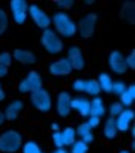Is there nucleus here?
I'll use <instances>...</instances> for the list:
<instances>
[{
    "instance_id": "obj_1",
    "label": "nucleus",
    "mask_w": 135,
    "mask_h": 153,
    "mask_svg": "<svg viewBox=\"0 0 135 153\" xmlns=\"http://www.w3.org/2000/svg\"><path fill=\"white\" fill-rule=\"evenodd\" d=\"M51 23L54 25V29H55V34L61 38H71L77 34V25L75 22L72 20V17L69 14L63 11H58L52 16L51 19Z\"/></svg>"
},
{
    "instance_id": "obj_2",
    "label": "nucleus",
    "mask_w": 135,
    "mask_h": 153,
    "mask_svg": "<svg viewBox=\"0 0 135 153\" xmlns=\"http://www.w3.org/2000/svg\"><path fill=\"white\" fill-rule=\"evenodd\" d=\"M23 139L17 130H6L0 135V152L2 153H16L22 149Z\"/></svg>"
},
{
    "instance_id": "obj_3",
    "label": "nucleus",
    "mask_w": 135,
    "mask_h": 153,
    "mask_svg": "<svg viewBox=\"0 0 135 153\" xmlns=\"http://www.w3.org/2000/svg\"><path fill=\"white\" fill-rule=\"evenodd\" d=\"M40 42H42V46L43 49L46 51L48 54L51 55H57L63 51V40L55 34V31H52L51 28L49 29H45L42 32V37H40Z\"/></svg>"
},
{
    "instance_id": "obj_4",
    "label": "nucleus",
    "mask_w": 135,
    "mask_h": 153,
    "mask_svg": "<svg viewBox=\"0 0 135 153\" xmlns=\"http://www.w3.org/2000/svg\"><path fill=\"white\" fill-rule=\"evenodd\" d=\"M29 100H31V104L42 113H46L51 110L52 107V98L49 95V92L46 89H39V91H35L29 95Z\"/></svg>"
},
{
    "instance_id": "obj_5",
    "label": "nucleus",
    "mask_w": 135,
    "mask_h": 153,
    "mask_svg": "<svg viewBox=\"0 0 135 153\" xmlns=\"http://www.w3.org/2000/svg\"><path fill=\"white\" fill-rule=\"evenodd\" d=\"M42 86H43L42 75L37 71H31L19 83V92H22V94H32L35 91H39V89H42Z\"/></svg>"
},
{
    "instance_id": "obj_6",
    "label": "nucleus",
    "mask_w": 135,
    "mask_h": 153,
    "mask_svg": "<svg viewBox=\"0 0 135 153\" xmlns=\"http://www.w3.org/2000/svg\"><path fill=\"white\" fill-rule=\"evenodd\" d=\"M97 20H98V17H97V14H94V12H89V14L83 16L77 23V32L83 38H91L94 35V31H95Z\"/></svg>"
},
{
    "instance_id": "obj_7",
    "label": "nucleus",
    "mask_w": 135,
    "mask_h": 153,
    "mask_svg": "<svg viewBox=\"0 0 135 153\" xmlns=\"http://www.w3.org/2000/svg\"><path fill=\"white\" fill-rule=\"evenodd\" d=\"M28 16L32 19V22L35 23V26H39L40 29H49L51 26V17L39 6V5H29L28 8Z\"/></svg>"
},
{
    "instance_id": "obj_8",
    "label": "nucleus",
    "mask_w": 135,
    "mask_h": 153,
    "mask_svg": "<svg viewBox=\"0 0 135 153\" xmlns=\"http://www.w3.org/2000/svg\"><path fill=\"white\" fill-rule=\"evenodd\" d=\"M107 65L110 68L114 74H118V75H123L126 71H128V66H126V57L123 55L120 51H112L107 57Z\"/></svg>"
},
{
    "instance_id": "obj_9",
    "label": "nucleus",
    "mask_w": 135,
    "mask_h": 153,
    "mask_svg": "<svg viewBox=\"0 0 135 153\" xmlns=\"http://www.w3.org/2000/svg\"><path fill=\"white\" fill-rule=\"evenodd\" d=\"M68 61L72 68V71H81L84 68V57L78 46H69L68 49Z\"/></svg>"
},
{
    "instance_id": "obj_10",
    "label": "nucleus",
    "mask_w": 135,
    "mask_h": 153,
    "mask_svg": "<svg viewBox=\"0 0 135 153\" xmlns=\"http://www.w3.org/2000/svg\"><path fill=\"white\" fill-rule=\"evenodd\" d=\"M71 100H72V97L68 92H60L58 94L57 104H55V110L58 113V117H61V118L69 117V113H71Z\"/></svg>"
},
{
    "instance_id": "obj_11",
    "label": "nucleus",
    "mask_w": 135,
    "mask_h": 153,
    "mask_svg": "<svg viewBox=\"0 0 135 153\" xmlns=\"http://www.w3.org/2000/svg\"><path fill=\"white\" fill-rule=\"evenodd\" d=\"M72 72V68L69 65L68 58H60L55 60L54 63L49 65V74L54 75V76H66Z\"/></svg>"
},
{
    "instance_id": "obj_12",
    "label": "nucleus",
    "mask_w": 135,
    "mask_h": 153,
    "mask_svg": "<svg viewBox=\"0 0 135 153\" xmlns=\"http://www.w3.org/2000/svg\"><path fill=\"white\" fill-rule=\"evenodd\" d=\"M115 120V126L118 132H128L129 127L134 123V110L132 109H125Z\"/></svg>"
},
{
    "instance_id": "obj_13",
    "label": "nucleus",
    "mask_w": 135,
    "mask_h": 153,
    "mask_svg": "<svg viewBox=\"0 0 135 153\" xmlns=\"http://www.w3.org/2000/svg\"><path fill=\"white\" fill-rule=\"evenodd\" d=\"M71 110H75L81 117H89L91 101L84 97H75L71 100Z\"/></svg>"
},
{
    "instance_id": "obj_14",
    "label": "nucleus",
    "mask_w": 135,
    "mask_h": 153,
    "mask_svg": "<svg viewBox=\"0 0 135 153\" xmlns=\"http://www.w3.org/2000/svg\"><path fill=\"white\" fill-rule=\"evenodd\" d=\"M12 58H14L16 61H19L20 65H25V66H29V65H34V63L37 61L34 52H31V51H26V49H16L14 54H11Z\"/></svg>"
},
{
    "instance_id": "obj_15",
    "label": "nucleus",
    "mask_w": 135,
    "mask_h": 153,
    "mask_svg": "<svg viewBox=\"0 0 135 153\" xmlns=\"http://www.w3.org/2000/svg\"><path fill=\"white\" fill-rule=\"evenodd\" d=\"M23 109V101L22 100H14V101H11V103L6 106L5 109V118L6 121H16L19 118V115Z\"/></svg>"
},
{
    "instance_id": "obj_16",
    "label": "nucleus",
    "mask_w": 135,
    "mask_h": 153,
    "mask_svg": "<svg viewBox=\"0 0 135 153\" xmlns=\"http://www.w3.org/2000/svg\"><path fill=\"white\" fill-rule=\"evenodd\" d=\"M106 113V107L104 103L100 97H94V100L91 101V110H89V117H97V118H103Z\"/></svg>"
},
{
    "instance_id": "obj_17",
    "label": "nucleus",
    "mask_w": 135,
    "mask_h": 153,
    "mask_svg": "<svg viewBox=\"0 0 135 153\" xmlns=\"http://www.w3.org/2000/svg\"><path fill=\"white\" fill-rule=\"evenodd\" d=\"M120 17L128 22V23H134L135 22V3L134 2H125L121 6V11H120Z\"/></svg>"
},
{
    "instance_id": "obj_18",
    "label": "nucleus",
    "mask_w": 135,
    "mask_h": 153,
    "mask_svg": "<svg viewBox=\"0 0 135 153\" xmlns=\"http://www.w3.org/2000/svg\"><path fill=\"white\" fill-rule=\"evenodd\" d=\"M135 101V87L131 84L126 87V91L120 95V104L123 107H131Z\"/></svg>"
},
{
    "instance_id": "obj_19",
    "label": "nucleus",
    "mask_w": 135,
    "mask_h": 153,
    "mask_svg": "<svg viewBox=\"0 0 135 153\" xmlns=\"http://www.w3.org/2000/svg\"><path fill=\"white\" fill-rule=\"evenodd\" d=\"M103 135L104 138L107 139H115L117 135H118V130H117V126H115V120L114 118H107L106 123H104V127H103Z\"/></svg>"
},
{
    "instance_id": "obj_20",
    "label": "nucleus",
    "mask_w": 135,
    "mask_h": 153,
    "mask_svg": "<svg viewBox=\"0 0 135 153\" xmlns=\"http://www.w3.org/2000/svg\"><path fill=\"white\" fill-rule=\"evenodd\" d=\"M97 83H98V86H100V91H103V92H106V94H109L110 91H112V78L107 75V74H100L97 76Z\"/></svg>"
},
{
    "instance_id": "obj_21",
    "label": "nucleus",
    "mask_w": 135,
    "mask_h": 153,
    "mask_svg": "<svg viewBox=\"0 0 135 153\" xmlns=\"http://www.w3.org/2000/svg\"><path fill=\"white\" fill-rule=\"evenodd\" d=\"M28 2L25 0H12L9 3V9H11V14H22V12H26L28 14Z\"/></svg>"
},
{
    "instance_id": "obj_22",
    "label": "nucleus",
    "mask_w": 135,
    "mask_h": 153,
    "mask_svg": "<svg viewBox=\"0 0 135 153\" xmlns=\"http://www.w3.org/2000/svg\"><path fill=\"white\" fill-rule=\"evenodd\" d=\"M84 94L88 95H92V97H97L100 94V86H98L97 80L94 78H89V80H84Z\"/></svg>"
},
{
    "instance_id": "obj_23",
    "label": "nucleus",
    "mask_w": 135,
    "mask_h": 153,
    "mask_svg": "<svg viewBox=\"0 0 135 153\" xmlns=\"http://www.w3.org/2000/svg\"><path fill=\"white\" fill-rule=\"evenodd\" d=\"M60 133H61V139H63V147L71 146L74 141H75L77 133H75V129H72V127H66V129L60 130Z\"/></svg>"
},
{
    "instance_id": "obj_24",
    "label": "nucleus",
    "mask_w": 135,
    "mask_h": 153,
    "mask_svg": "<svg viewBox=\"0 0 135 153\" xmlns=\"http://www.w3.org/2000/svg\"><path fill=\"white\" fill-rule=\"evenodd\" d=\"M89 152V146L84 144L81 139H75L71 144V152L69 153H88Z\"/></svg>"
},
{
    "instance_id": "obj_25",
    "label": "nucleus",
    "mask_w": 135,
    "mask_h": 153,
    "mask_svg": "<svg viewBox=\"0 0 135 153\" xmlns=\"http://www.w3.org/2000/svg\"><path fill=\"white\" fill-rule=\"evenodd\" d=\"M22 153H42V149L35 141H26L22 144Z\"/></svg>"
},
{
    "instance_id": "obj_26",
    "label": "nucleus",
    "mask_w": 135,
    "mask_h": 153,
    "mask_svg": "<svg viewBox=\"0 0 135 153\" xmlns=\"http://www.w3.org/2000/svg\"><path fill=\"white\" fill-rule=\"evenodd\" d=\"M123 110H125V107L120 104V101H115V103H112V104L109 106V115H110V118H117Z\"/></svg>"
},
{
    "instance_id": "obj_27",
    "label": "nucleus",
    "mask_w": 135,
    "mask_h": 153,
    "mask_svg": "<svg viewBox=\"0 0 135 153\" xmlns=\"http://www.w3.org/2000/svg\"><path fill=\"white\" fill-rule=\"evenodd\" d=\"M126 83L125 81H112V91H110V92H112V94H115L117 97H120L123 92H125L126 91Z\"/></svg>"
},
{
    "instance_id": "obj_28",
    "label": "nucleus",
    "mask_w": 135,
    "mask_h": 153,
    "mask_svg": "<svg viewBox=\"0 0 135 153\" xmlns=\"http://www.w3.org/2000/svg\"><path fill=\"white\" fill-rule=\"evenodd\" d=\"M75 133L80 136V138H83V136H86V135H89V133H92V129H91V126L88 124V123H81L77 129H75Z\"/></svg>"
},
{
    "instance_id": "obj_29",
    "label": "nucleus",
    "mask_w": 135,
    "mask_h": 153,
    "mask_svg": "<svg viewBox=\"0 0 135 153\" xmlns=\"http://www.w3.org/2000/svg\"><path fill=\"white\" fill-rule=\"evenodd\" d=\"M8 23H9L8 14H6L3 9H0V35H2V34L8 29Z\"/></svg>"
},
{
    "instance_id": "obj_30",
    "label": "nucleus",
    "mask_w": 135,
    "mask_h": 153,
    "mask_svg": "<svg viewBox=\"0 0 135 153\" xmlns=\"http://www.w3.org/2000/svg\"><path fill=\"white\" fill-rule=\"evenodd\" d=\"M11 63H12V55L9 52H2L0 54V66H3V68H9L11 66Z\"/></svg>"
},
{
    "instance_id": "obj_31",
    "label": "nucleus",
    "mask_w": 135,
    "mask_h": 153,
    "mask_svg": "<svg viewBox=\"0 0 135 153\" xmlns=\"http://www.w3.org/2000/svg\"><path fill=\"white\" fill-rule=\"evenodd\" d=\"M52 143L57 149H63V139H61V133L60 132H54L52 133Z\"/></svg>"
},
{
    "instance_id": "obj_32",
    "label": "nucleus",
    "mask_w": 135,
    "mask_h": 153,
    "mask_svg": "<svg viewBox=\"0 0 135 153\" xmlns=\"http://www.w3.org/2000/svg\"><path fill=\"white\" fill-rule=\"evenodd\" d=\"M72 89L75 92H83L84 91V80L78 78V80H74L72 81Z\"/></svg>"
},
{
    "instance_id": "obj_33",
    "label": "nucleus",
    "mask_w": 135,
    "mask_h": 153,
    "mask_svg": "<svg viewBox=\"0 0 135 153\" xmlns=\"http://www.w3.org/2000/svg\"><path fill=\"white\" fill-rule=\"evenodd\" d=\"M55 5L58 8H61V9H69V8L74 6V2H72V0H57Z\"/></svg>"
},
{
    "instance_id": "obj_34",
    "label": "nucleus",
    "mask_w": 135,
    "mask_h": 153,
    "mask_svg": "<svg viewBox=\"0 0 135 153\" xmlns=\"http://www.w3.org/2000/svg\"><path fill=\"white\" fill-rule=\"evenodd\" d=\"M26 17H28L26 12H22V14H12V19H14V22L17 25H23L25 22H26Z\"/></svg>"
},
{
    "instance_id": "obj_35",
    "label": "nucleus",
    "mask_w": 135,
    "mask_h": 153,
    "mask_svg": "<svg viewBox=\"0 0 135 153\" xmlns=\"http://www.w3.org/2000/svg\"><path fill=\"white\" fill-rule=\"evenodd\" d=\"M126 66H128V69H134L135 68V52L134 51L126 57Z\"/></svg>"
},
{
    "instance_id": "obj_36",
    "label": "nucleus",
    "mask_w": 135,
    "mask_h": 153,
    "mask_svg": "<svg viewBox=\"0 0 135 153\" xmlns=\"http://www.w3.org/2000/svg\"><path fill=\"white\" fill-rule=\"evenodd\" d=\"M100 121H101V118H97V117H89L86 123H88V124L91 126V129H95V127L100 126Z\"/></svg>"
},
{
    "instance_id": "obj_37",
    "label": "nucleus",
    "mask_w": 135,
    "mask_h": 153,
    "mask_svg": "<svg viewBox=\"0 0 135 153\" xmlns=\"http://www.w3.org/2000/svg\"><path fill=\"white\" fill-rule=\"evenodd\" d=\"M81 141H83L84 144H88V146H89V144H91V143L94 141V135H92V133H89V135L83 136V138H81Z\"/></svg>"
},
{
    "instance_id": "obj_38",
    "label": "nucleus",
    "mask_w": 135,
    "mask_h": 153,
    "mask_svg": "<svg viewBox=\"0 0 135 153\" xmlns=\"http://www.w3.org/2000/svg\"><path fill=\"white\" fill-rule=\"evenodd\" d=\"M6 75H8V69L3 68V66H0V78H5Z\"/></svg>"
},
{
    "instance_id": "obj_39",
    "label": "nucleus",
    "mask_w": 135,
    "mask_h": 153,
    "mask_svg": "<svg viewBox=\"0 0 135 153\" xmlns=\"http://www.w3.org/2000/svg\"><path fill=\"white\" fill-rule=\"evenodd\" d=\"M5 91H3V87H2V83H0V101H3L5 100Z\"/></svg>"
},
{
    "instance_id": "obj_40",
    "label": "nucleus",
    "mask_w": 135,
    "mask_h": 153,
    "mask_svg": "<svg viewBox=\"0 0 135 153\" xmlns=\"http://www.w3.org/2000/svg\"><path fill=\"white\" fill-rule=\"evenodd\" d=\"M5 121H6V118H5V113L0 110V126H3L5 124Z\"/></svg>"
},
{
    "instance_id": "obj_41",
    "label": "nucleus",
    "mask_w": 135,
    "mask_h": 153,
    "mask_svg": "<svg viewBox=\"0 0 135 153\" xmlns=\"http://www.w3.org/2000/svg\"><path fill=\"white\" fill-rule=\"evenodd\" d=\"M51 127H52V130H54V132H60V126H58L57 123H54Z\"/></svg>"
},
{
    "instance_id": "obj_42",
    "label": "nucleus",
    "mask_w": 135,
    "mask_h": 153,
    "mask_svg": "<svg viewBox=\"0 0 135 153\" xmlns=\"http://www.w3.org/2000/svg\"><path fill=\"white\" fill-rule=\"evenodd\" d=\"M52 153H69V152H66L65 149H55Z\"/></svg>"
},
{
    "instance_id": "obj_43",
    "label": "nucleus",
    "mask_w": 135,
    "mask_h": 153,
    "mask_svg": "<svg viewBox=\"0 0 135 153\" xmlns=\"http://www.w3.org/2000/svg\"><path fill=\"white\" fill-rule=\"evenodd\" d=\"M129 132H131V135H132V136L135 135V129H134V126H131V127H129Z\"/></svg>"
},
{
    "instance_id": "obj_44",
    "label": "nucleus",
    "mask_w": 135,
    "mask_h": 153,
    "mask_svg": "<svg viewBox=\"0 0 135 153\" xmlns=\"http://www.w3.org/2000/svg\"><path fill=\"white\" fill-rule=\"evenodd\" d=\"M92 3H94L92 0H86V2H84V5H86V6H89V5H92Z\"/></svg>"
},
{
    "instance_id": "obj_45",
    "label": "nucleus",
    "mask_w": 135,
    "mask_h": 153,
    "mask_svg": "<svg viewBox=\"0 0 135 153\" xmlns=\"http://www.w3.org/2000/svg\"><path fill=\"white\" fill-rule=\"evenodd\" d=\"M120 153H131V152H129V150H121Z\"/></svg>"
},
{
    "instance_id": "obj_46",
    "label": "nucleus",
    "mask_w": 135,
    "mask_h": 153,
    "mask_svg": "<svg viewBox=\"0 0 135 153\" xmlns=\"http://www.w3.org/2000/svg\"><path fill=\"white\" fill-rule=\"evenodd\" d=\"M42 153H43V152H42Z\"/></svg>"
}]
</instances>
